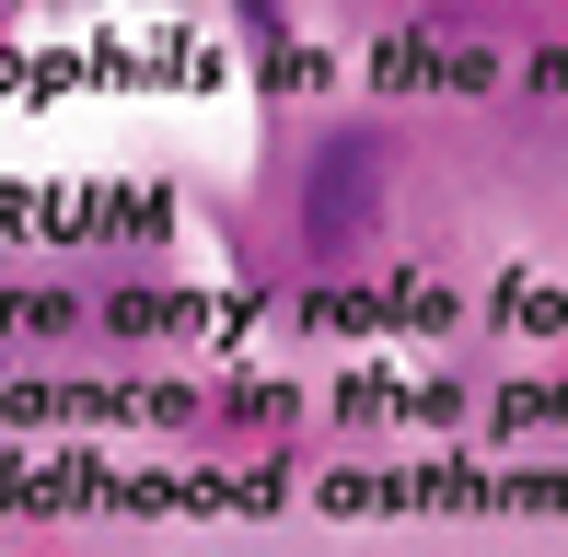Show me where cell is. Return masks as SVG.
Wrapping results in <instances>:
<instances>
[{
    "label": "cell",
    "instance_id": "6da1fadb",
    "mask_svg": "<svg viewBox=\"0 0 568 557\" xmlns=\"http://www.w3.org/2000/svg\"><path fill=\"white\" fill-rule=\"evenodd\" d=\"M395 198H406V140L383 117H325L291 174V244L314 267H359L395 233Z\"/></svg>",
    "mask_w": 568,
    "mask_h": 557
},
{
    "label": "cell",
    "instance_id": "7a4b0ae2",
    "mask_svg": "<svg viewBox=\"0 0 568 557\" xmlns=\"http://www.w3.org/2000/svg\"><path fill=\"white\" fill-rule=\"evenodd\" d=\"M221 12H232V23H244V36H255V47H291V0H221Z\"/></svg>",
    "mask_w": 568,
    "mask_h": 557
}]
</instances>
